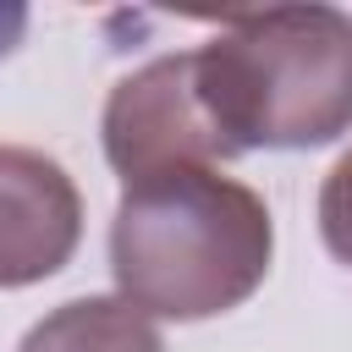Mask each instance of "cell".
Instances as JSON below:
<instances>
[{
    "instance_id": "2",
    "label": "cell",
    "mask_w": 352,
    "mask_h": 352,
    "mask_svg": "<svg viewBox=\"0 0 352 352\" xmlns=\"http://www.w3.org/2000/svg\"><path fill=\"white\" fill-rule=\"evenodd\" d=\"M192 88L226 160L336 143L352 126V16L336 6L226 16L192 50Z\"/></svg>"
},
{
    "instance_id": "4",
    "label": "cell",
    "mask_w": 352,
    "mask_h": 352,
    "mask_svg": "<svg viewBox=\"0 0 352 352\" xmlns=\"http://www.w3.org/2000/svg\"><path fill=\"white\" fill-rule=\"evenodd\" d=\"M82 242L77 182L38 148L0 143V286H33L72 264Z\"/></svg>"
},
{
    "instance_id": "6",
    "label": "cell",
    "mask_w": 352,
    "mask_h": 352,
    "mask_svg": "<svg viewBox=\"0 0 352 352\" xmlns=\"http://www.w3.org/2000/svg\"><path fill=\"white\" fill-rule=\"evenodd\" d=\"M319 236L352 270V148L330 165V176L319 187Z\"/></svg>"
},
{
    "instance_id": "3",
    "label": "cell",
    "mask_w": 352,
    "mask_h": 352,
    "mask_svg": "<svg viewBox=\"0 0 352 352\" xmlns=\"http://www.w3.org/2000/svg\"><path fill=\"white\" fill-rule=\"evenodd\" d=\"M104 160L121 182H143L160 170L220 165L226 148L192 88V50L160 55L121 77L104 99Z\"/></svg>"
},
{
    "instance_id": "1",
    "label": "cell",
    "mask_w": 352,
    "mask_h": 352,
    "mask_svg": "<svg viewBox=\"0 0 352 352\" xmlns=\"http://www.w3.org/2000/svg\"><path fill=\"white\" fill-rule=\"evenodd\" d=\"M275 253L264 198L214 165L121 182L110 220V270L121 297L148 319H214L248 302Z\"/></svg>"
},
{
    "instance_id": "7",
    "label": "cell",
    "mask_w": 352,
    "mask_h": 352,
    "mask_svg": "<svg viewBox=\"0 0 352 352\" xmlns=\"http://www.w3.org/2000/svg\"><path fill=\"white\" fill-rule=\"evenodd\" d=\"M22 33H28V6L22 0H0V60L22 44Z\"/></svg>"
},
{
    "instance_id": "5",
    "label": "cell",
    "mask_w": 352,
    "mask_h": 352,
    "mask_svg": "<svg viewBox=\"0 0 352 352\" xmlns=\"http://www.w3.org/2000/svg\"><path fill=\"white\" fill-rule=\"evenodd\" d=\"M16 352H165V341L126 297H77L44 314Z\"/></svg>"
}]
</instances>
